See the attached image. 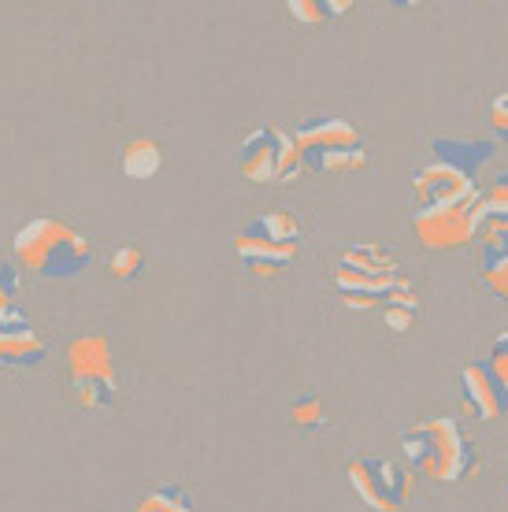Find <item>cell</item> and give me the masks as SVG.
<instances>
[{"instance_id":"7","label":"cell","mask_w":508,"mask_h":512,"mask_svg":"<svg viewBox=\"0 0 508 512\" xmlns=\"http://www.w3.org/2000/svg\"><path fill=\"white\" fill-rule=\"evenodd\" d=\"M238 171L256 186H293L305 175V160L293 134L279 127H256L238 145Z\"/></svg>"},{"instance_id":"9","label":"cell","mask_w":508,"mask_h":512,"mask_svg":"<svg viewBox=\"0 0 508 512\" xmlns=\"http://www.w3.org/2000/svg\"><path fill=\"white\" fill-rule=\"evenodd\" d=\"M483 216V197L471 201V205L420 208L412 219V231H416L423 249H431V253H457V249H468L475 242Z\"/></svg>"},{"instance_id":"15","label":"cell","mask_w":508,"mask_h":512,"mask_svg":"<svg viewBox=\"0 0 508 512\" xmlns=\"http://www.w3.org/2000/svg\"><path fill=\"white\" fill-rule=\"evenodd\" d=\"M160 167H164V149H160V141L134 138L123 145V175H127V179L145 182V179H153Z\"/></svg>"},{"instance_id":"16","label":"cell","mask_w":508,"mask_h":512,"mask_svg":"<svg viewBox=\"0 0 508 512\" xmlns=\"http://www.w3.org/2000/svg\"><path fill=\"white\" fill-rule=\"evenodd\" d=\"M379 316H382V323H386L390 331H397V334L408 331L412 323L420 320V294H416V282H412V279L401 282Z\"/></svg>"},{"instance_id":"17","label":"cell","mask_w":508,"mask_h":512,"mask_svg":"<svg viewBox=\"0 0 508 512\" xmlns=\"http://www.w3.org/2000/svg\"><path fill=\"white\" fill-rule=\"evenodd\" d=\"M134 512H197V501L186 483H167V487L149 490Z\"/></svg>"},{"instance_id":"21","label":"cell","mask_w":508,"mask_h":512,"mask_svg":"<svg viewBox=\"0 0 508 512\" xmlns=\"http://www.w3.org/2000/svg\"><path fill=\"white\" fill-rule=\"evenodd\" d=\"M483 212L490 219H508V171H501L494 186L483 193Z\"/></svg>"},{"instance_id":"5","label":"cell","mask_w":508,"mask_h":512,"mask_svg":"<svg viewBox=\"0 0 508 512\" xmlns=\"http://www.w3.org/2000/svg\"><path fill=\"white\" fill-rule=\"evenodd\" d=\"M293 141L301 149L305 171H316V175H360L371 164L364 134L349 119H338V116L308 119L305 127L293 130Z\"/></svg>"},{"instance_id":"25","label":"cell","mask_w":508,"mask_h":512,"mask_svg":"<svg viewBox=\"0 0 508 512\" xmlns=\"http://www.w3.org/2000/svg\"><path fill=\"white\" fill-rule=\"evenodd\" d=\"M483 282L490 286V290H494L497 301H505V305H508V268H505V271H497V275H486Z\"/></svg>"},{"instance_id":"1","label":"cell","mask_w":508,"mask_h":512,"mask_svg":"<svg viewBox=\"0 0 508 512\" xmlns=\"http://www.w3.org/2000/svg\"><path fill=\"white\" fill-rule=\"evenodd\" d=\"M15 256L26 271L41 279L67 282L78 279L93 260V245L75 223L60 216H38L15 231Z\"/></svg>"},{"instance_id":"19","label":"cell","mask_w":508,"mask_h":512,"mask_svg":"<svg viewBox=\"0 0 508 512\" xmlns=\"http://www.w3.org/2000/svg\"><path fill=\"white\" fill-rule=\"evenodd\" d=\"M290 423L293 427H301V431H316L327 423V405H323V397L316 394H305L297 397L290 405Z\"/></svg>"},{"instance_id":"20","label":"cell","mask_w":508,"mask_h":512,"mask_svg":"<svg viewBox=\"0 0 508 512\" xmlns=\"http://www.w3.org/2000/svg\"><path fill=\"white\" fill-rule=\"evenodd\" d=\"M115 279H138L141 271H145V249L141 245H123V249H115L112 253V264H108Z\"/></svg>"},{"instance_id":"18","label":"cell","mask_w":508,"mask_h":512,"mask_svg":"<svg viewBox=\"0 0 508 512\" xmlns=\"http://www.w3.org/2000/svg\"><path fill=\"white\" fill-rule=\"evenodd\" d=\"M286 12L293 19H301L305 26H323L331 23V19H338V15L353 12V0H290Z\"/></svg>"},{"instance_id":"8","label":"cell","mask_w":508,"mask_h":512,"mask_svg":"<svg viewBox=\"0 0 508 512\" xmlns=\"http://www.w3.org/2000/svg\"><path fill=\"white\" fill-rule=\"evenodd\" d=\"M412 468L394 457H353L345 464V479L371 512H401L412 498Z\"/></svg>"},{"instance_id":"2","label":"cell","mask_w":508,"mask_h":512,"mask_svg":"<svg viewBox=\"0 0 508 512\" xmlns=\"http://www.w3.org/2000/svg\"><path fill=\"white\" fill-rule=\"evenodd\" d=\"M401 449L412 472H423L434 483H468L479 468V453L468 431L453 416L423 420L401 435Z\"/></svg>"},{"instance_id":"22","label":"cell","mask_w":508,"mask_h":512,"mask_svg":"<svg viewBox=\"0 0 508 512\" xmlns=\"http://www.w3.org/2000/svg\"><path fill=\"white\" fill-rule=\"evenodd\" d=\"M15 294H19V271H15V264H8V260L0 256V316L19 305Z\"/></svg>"},{"instance_id":"11","label":"cell","mask_w":508,"mask_h":512,"mask_svg":"<svg viewBox=\"0 0 508 512\" xmlns=\"http://www.w3.org/2000/svg\"><path fill=\"white\" fill-rule=\"evenodd\" d=\"M457 390H460V405H464L475 420L490 423V420H501L508 412V394L497 386V379L490 375V368H486V360L468 364V368L460 372Z\"/></svg>"},{"instance_id":"26","label":"cell","mask_w":508,"mask_h":512,"mask_svg":"<svg viewBox=\"0 0 508 512\" xmlns=\"http://www.w3.org/2000/svg\"><path fill=\"white\" fill-rule=\"evenodd\" d=\"M4 372H8V368H0V379H4Z\"/></svg>"},{"instance_id":"24","label":"cell","mask_w":508,"mask_h":512,"mask_svg":"<svg viewBox=\"0 0 508 512\" xmlns=\"http://www.w3.org/2000/svg\"><path fill=\"white\" fill-rule=\"evenodd\" d=\"M490 127H494V138L508 145V90L490 101Z\"/></svg>"},{"instance_id":"10","label":"cell","mask_w":508,"mask_h":512,"mask_svg":"<svg viewBox=\"0 0 508 512\" xmlns=\"http://www.w3.org/2000/svg\"><path fill=\"white\" fill-rule=\"evenodd\" d=\"M412 193H416V201L423 208H449V205H471V201H479L483 190H479V182L468 179V175H460L453 167L431 164L416 167V175H412Z\"/></svg>"},{"instance_id":"12","label":"cell","mask_w":508,"mask_h":512,"mask_svg":"<svg viewBox=\"0 0 508 512\" xmlns=\"http://www.w3.org/2000/svg\"><path fill=\"white\" fill-rule=\"evenodd\" d=\"M431 153L438 164L475 179L483 167H490L497 160V145L490 138H434Z\"/></svg>"},{"instance_id":"14","label":"cell","mask_w":508,"mask_h":512,"mask_svg":"<svg viewBox=\"0 0 508 512\" xmlns=\"http://www.w3.org/2000/svg\"><path fill=\"white\" fill-rule=\"evenodd\" d=\"M475 253H479V268L486 275H497V271L508 268V219H490L483 216V227L475 234Z\"/></svg>"},{"instance_id":"23","label":"cell","mask_w":508,"mask_h":512,"mask_svg":"<svg viewBox=\"0 0 508 512\" xmlns=\"http://www.w3.org/2000/svg\"><path fill=\"white\" fill-rule=\"evenodd\" d=\"M486 368H490V375L497 379V386L508 394V334H501L494 342L490 357H486Z\"/></svg>"},{"instance_id":"4","label":"cell","mask_w":508,"mask_h":512,"mask_svg":"<svg viewBox=\"0 0 508 512\" xmlns=\"http://www.w3.org/2000/svg\"><path fill=\"white\" fill-rule=\"evenodd\" d=\"M305 245V231L297 216L290 212H264V216L249 219L234 231V256L249 275L256 279H279L297 264Z\"/></svg>"},{"instance_id":"27","label":"cell","mask_w":508,"mask_h":512,"mask_svg":"<svg viewBox=\"0 0 508 512\" xmlns=\"http://www.w3.org/2000/svg\"><path fill=\"white\" fill-rule=\"evenodd\" d=\"M505 468H508V461H505Z\"/></svg>"},{"instance_id":"6","label":"cell","mask_w":508,"mask_h":512,"mask_svg":"<svg viewBox=\"0 0 508 512\" xmlns=\"http://www.w3.org/2000/svg\"><path fill=\"white\" fill-rule=\"evenodd\" d=\"M67 379L78 405L89 412H108L119 397V368H115L112 342L104 334L89 331L67 342Z\"/></svg>"},{"instance_id":"13","label":"cell","mask_w":508,"mask_h":512,"mask_svg":"<svg viewBox=\"0 0 508 512\" xmlns=\"http://www.w3.org/2000/svg\"><path fill=\"white\" fill-rule=\"evenodd\" d=\"M49 357L34 327H0V368H38Z\"/></svg>"},{"instance_id":"3","label":"cell","mask_w":508,"mask_h":512,"mask_svg":"<svg viewBox=\"0 0 508 512\" xmlns=\"http://www.w3.org/2000/svg\"><path fill=\"white\" fill-rule=\"evenodd\" d=\"M405 279L408 275L401 271L394 245L386 242L349 245L334 260V286L342 294V305L353 312H382Z\"/></svg>"}]
</instances>
